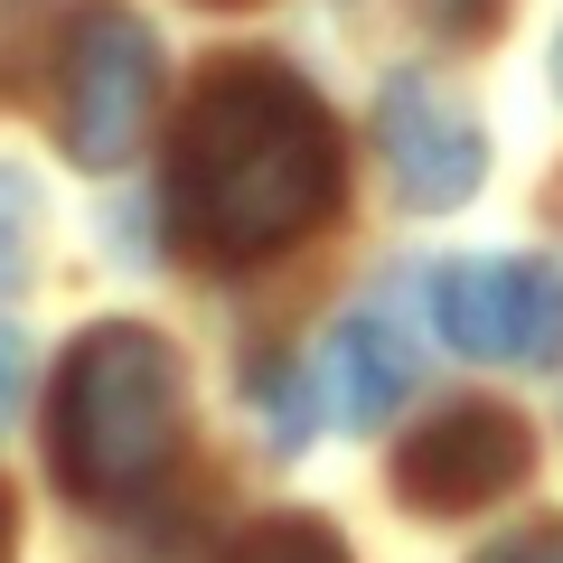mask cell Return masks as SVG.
<instances>
[{"mask_svg": "<svg viewBox=\"0 0 563 563\" xmlns=\"http://www.w3.org/2000/svg\"><path fill=\"white\" fill-rule=\"evenodd\" d=\"M29 263H38V188L0 169V291H20Z\"/></svg>", "mask_w": 563, "mask_h": 563, "instance_id": "obj_8", "label": "cell"}, {"mask_svg": "<svg viewBox=\"0 0 563 563\" xmlns=\"http://www.w3.org/2000/svg\"><path fill=\"white\" fill-rule=\"evenodd\" d=\"M161 113V47L122 0H85L57 47V122L85 169H122Z\"/></svg>", "mask_w": 563, "mask_h": 563, "instance_id": "obj_3", "label": "cell"}, {"mask_svg": "<svg viewBox=\"0 0 563 563\" xmlns=\"http://www.w3.org/2000/svg\"><path fill=\"white\" fill-rule=\"evenodd\" d=\"M432 329L479 366H544L563 357V282L517 254L442 263L432 273Z\"/></svg>", "mask_w": 563, "mask_h": 563, "instance_id": "obj_4", "label": "cell"}, {"mask_svg": "<svg viewBox=\"0 0 563 563\" xmlns=\"http://www.w3.org/2000/svg\"><path fill=\"white\" fill-rule=\"evenodd\" d=\"M339 207V122L291 66L225 57L169 132V225L198 263H263Z\"/></svg>", "mask_w": 563, "mask_h": 563, "instance_id": "obj_1", "label": "cell"}, {"mask_svg": "<svg viewBox=\"0 0 563 563\" xmlns=\"http://www.w3.org/2000/svg\"><path fill=\"white\" fill-rule=\"evenodd\" d=\"M470 563H563V517H544V526H517V536L479 544Z\"/></svg>", "mask_w": 563, "mask_h": 563, "instance_id": "obj_10", "label": "cell"}, {"mask_svg": "<svg viewBox=\"0 0 563 563\" xmlns=\"http://www.w3.org/2000/svg\"><path fill=\"white\" fill-rule=\"evenodd\" d=\"M554 76H563V38H554Z\"/></svg>", "mask_w": 563, "mask_h": 563, "instance_id": "obj_13", "label": "cell"}, {"mask_svg": "<svg viewBox=\"0 0 563 563\" xmlns=\"http://www.w3.org/2000/svg\"><path fill=\"white\" fill-rule=\"evenodd\" d=\"M0 536H10V517H0Z\"/></svg>", "mask_w": 563, "mask_h": 563, "instance_id": "obj_14", "label": "cell"}, {"mask_svg": "<svg viewBox=\"0 0 563 563\" xmlns=\"http://www.w3.org/2000/svg\"><path fill=\"white\" fill-rule=\"evenodd\" d=\"M235 563H347V544L329 526H310V517H273V526H254L235 544Z\"/></svg>", "mask_w": 563, "mask_h": 563, "instance_id": "obj_9", "label": "cell"}, {"mask_svg": "<svg viewBox=\"0 0 563 563\" xmlns=\"http://www.w3.org/2000/svg\"><path fill=\"white\" fill-rule=\"evenodd\" d=\"M395 395H404V347H395V329L385 320H339L320 339V357H310V404H320L339 432H376L385 413H395Z\"/></svg>", "mask_w": 563, "mask_h": 563, "instance_id": "obj_7", "label": "cell"}, {"mask_svg": "<svg viewBox=\"0 0 563 563\" xmlns=\"http://www.w3.org/2000/svg\"><path fill=\"white\" fill-rule=\"evenodd\" d=\"M526 461H536V432L507 404H451L442 422H422L395 451V498L413 517H470V507L507 498L526 479Z\"/></svg>", "mask_w": 563, "mask_h": 563, "instance_id": "obj_5", "label": "cell"}, {"mask_svg": "<svg viewBox=\"0 0 563 563\" xmlns=\"http://www.w3.org/2000/svg\"><path fill=\"white\" fill-rule=\"evenodd\" d=\"M20 376H29V339H20V329H0V422L20 413Z\"/></svg>", "mask_w": 563, "mask_h": 563, "instance_id": "obj_12", "label": "cell"}, {"mask_svg": "<svg viewBox=\"0 0 563 563\" xmlns=\"http://www.w3.org/2000/svg\"><path fill=\"white\" fill-rule=\"evenodd\" d=\"M179 357L169 339H151L141 320H113L95 339H76L57 376V479L76 488L85 507H132L161 488L169 451H179Z\"/></svg>", "mask_w": 563, "mask_h": 563, "instance_id": "obj_2", "label": "cell"}, {"mask_svg": "<svg viewBox=\"0 0 563 563\" xmlns=\"http://www.w3.org/2000/svg\"><path fill=\"white\" fill-rule=\"evenodd\" d=\"M376 132H385V169H395V188H404L413 207H432V217H442V207L479 198L488 141H479V122H470L432 76H395V85H385Z\"/></svg>", "mask_w": 563, "mask_h": 563, "instance_id": "obj_6", "label": "cell"}, {"mask_svg": "<svg viewBox=\"0 0 563 563\" xmlns=\"http://www.w3.org/2000/svg\"><path fill=\"white\" fill-rule=\"evenodd\" d=\"M432 29H451V38H488L498 29V0H413Z\"/></svg>", "mask_w": 563, "mask_h": 563, "instance_id": "obj_11", "label": "cell"}]
</instances>
